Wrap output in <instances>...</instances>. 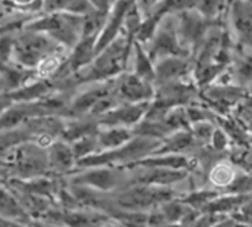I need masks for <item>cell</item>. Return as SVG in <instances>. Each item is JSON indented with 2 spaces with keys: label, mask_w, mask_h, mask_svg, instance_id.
Segmentation results:
<instances>
[{
  "label": "cell",
  "mask_w": 252,
  "mask_h": 227,
  "mask_svg": "<svg viewBox=\"0 0 252 227\" xmlns=\"http://www.w3.org/2000/svg\"><path fill=\"white\" fill-rule=\"evenodd\" d=\"M4 66H6V65H3V64H1V62H0V71H1V69H3V68H4Z\"/></svg>",
  "instance_id": "21"
},
{
  "label": "cell",
  "mask_w": 252,
  "mask_h": 227,
  "mask_svg": "<svg viewBox=\"0 0 252 227\" xmlns=\"http://www.w3.org/2000/svg\"><path fill=\"white\" fill-rule=\"evenodd\" d=\"M68 52L47 34L21 28L15 32L12 64L27 69H35L47 56Z\"/></svg>",
  "instance_id": "3"
},
{
  "label": "cell",
  "mask_w": 252,
  "mask_h": 227,
  "mask_svg": "<svg viewBox=\"0 0 252 227\" xmlns=\"http://www.w3.org/2000/svg\"><path fill=\"white\" fill-rule=\"evenodd\" d=\"M22 28L47 34L69 52L83 35V16L68 12L38 13L30 18Z\"/></svg>",
  "instance_id": "2"
},
{
  "label": "cell",
  "mask_w": 252,
  "mask_h": 227,
  "mask_svg": "<svg viewBox=\"0 0 252 227\" xmlns=\"http://www.w3.org/2000/svg\"><path fill=\"white\" fill-rule=\"evenodd\" d=\"M133 61V74L140 77L145 81H149L155 84V62L151 59L149 53L146 52L145 46L134 41L133 43V50H131V58Z\"/></svg>",
  "instance_id": "13"
},
{
  "label": "cell",
  "mask_w": 252,
  "mask_h": 227,
  "mask_svg": "<svg viewBox=\"0 0 252 227\" xmlns=\"http://www.w3.org/2000/svg\"><path fill=\"white\" fill-rule=\"evenodd\" d=\"M229 4L235 32L245 47H252V0H232Z\"/></svg>",
  "instance_id": "9"
},
{
  "label": "cell",
  "mask_w": 252,
  "mask_h": 227,
  "mask_svg": "<svg viewBox=\"0 0 252 227\" xmlns=\"http://www.w3.org/2000/svg\"><path fill=\"white\" fill-rule=\"evenodd\" d=\"M106 10H100V9H92L89 13H86L83 16V35L81 37H96L99 35L100 30L103 28L106 18H108Z\"/></svg>",
  "instance_id": "16"
},
{
  "label": "cell",
  "mask_w": 252,
  "mask_h": 227,
  "mask_svg": "<svg viewBox=\"0 0 252 227\" xmlns=\"http://www.w3.org/2000/svg\"><path fill=\"white\" fill-rule=\"evenodd\" d=\"M97 134V133H96ZM96 134H92V136H86L83 139H78L71 145V149L74 152V157L75 160H81V158H86L92 154H96L99 152V146H97V139H96Z\"/></svg>",
  "instance_id": "17"
},
{
  "label": "cell",
  "mask_w": 252,
  "mask_h": 227,
  "mask_svg": "<svg viewBox=\"0 0 252 227\" xmlns=\"http://www.w3.org/2000/svg\"><path fill=\"white\" fill-rule=\"evenodd\" d=\"M213 179L217 185H227L233 179V171L230 167H217L213 173Z\"/></svg>",
  "instance_id": "19"
},
{
  "label": "cell",
  "mask_w": 252,
  "mask_h": 227,
  "mask_svg": "<svg viewBox=\"0 0 252 227\" xmlns=\"http://www.w3.org/2000/svg\"><path fill=\"white\" fill-rule=\"evenodd\" d=\"M15 32L0 34V62L3 65L12 64V55L15 49Z\"/></svg>",
  "instance_id": "18"
},
{
  "label": "cell",
  "mask_w": 252,
  "mask_h": 227,
  "mask_svg": "<svg viewBox=\"0 0 252 227\" xmlns=\"http://www.w3.org/2000/svg\"><path fill=\"white\" fill-rule=\"evenodd\" d=\"M71 185L89 188L97 192H111L118 185V174L114 167L84 168L71 179Z\"/></svg>",
  "instance_id": "7"
},
{
  "label": "cell",
  "mask_w": 252,
  "mask_h": 227,
  "mask_svg": "<svg viewBox=\"0 0 252 227\" xmlns=\"http://www.w3.org/2000/svg\"><path fill=\"white\" fill-rule=\"evenodd\" d=\"M151 102L139 103H118L115 108L97 117L99 127H136L146 115Z\"/></svg>",
  "instance_id": "6"
},
{
  "label": "cell",
  "mask_w": 252,
  "mask_h": 227,
  "mask_svg": "<svg viewBox=\"0 0 252 227\" xmlns=\"http://www.w3.org/2000/svg\"><path fill=\"white\" fill-rule=\"evenodd\" d=\"M168 194L165 191L148 188V186H137L127 192H123L117 196V204L126 210H143L151 207L152 204L167 199Z\"/></svg>",
  "instance_id": "8"
},
{
  "label": "cell",
  "mask_w": 252,
  "mask_h": 227,
  "mask_svg": "<svg viewBox=\"0 0 252 227\" xmlns=\"http://www.w3.org/2000/svg\"><path fill=\"white\" fill-rule=\"evenodd\" d=\"M13 102L10 100V97L7 96V95H0V117H1V114L12 105Z\"/></svg>",
  "instance_id": "20"
},
{
  "label": "cell",
  "mask_w": 252,
  "mask_h": 227,
  "mask_svg": "<svg viewBox=\"0 0 252 227\" xmlns=\"http://www.w3.org/2000/svg\"><path fill=\"white\" fill-rule=\"evenodd\" d=\"M115 95L120 103L151 102L155 95V84L126 71L115 78Z\"/></svg>",
  "instance_id": "5"
},
{
  "label": "cell",
  "mask_w": 252,
  "mask_h": 227,
  "mask_svg": "<svg viewBox=\"0 0 252 227\" xmlns=\"http://www.w3.org/2000/svg\"><path fill=\"white\" fill-rule=\"evenodd\" d=\"M189 56H167L155 62V86L167 81L183 80L192 69Z\"/></svg>",
  "instance_id": "10"
},
{
  "label": "cell",
  "mask_w": 252,
  "mask_h": 227,
  "mask_svg": "<svg viewBox=\"0 0 252 227\" xmlns=\"http://www.w3.org/2000/svg\"><path fill=\"white\" fill-rule=\"evenodd\" d=\"M49 168L56 173H68L75 168L77 160L71 149V145L62 139H56L47 149Z\"/></svg>",
  "instance_id": "11"
},
{
  "label": "cell",
  "mask_w": 252,
  "mask_h": 227,
  "mask_svg": "<svg viewBox=\"0 0 252 227\" xmlns=\"http://www.w3.org/2000/svg\"><path fill=\"white\" fill-rule=\"evenodd\" d=\"M0 219L19 225L28 222V213L24 205L4 188H0Z\"/></svg>",
  "instance_id": "15"
},
{
  "label": "cell",
  "mask_w": 252,
  "mask_h": 227,
  "mask_svg": "<svg viewBox=\"0 0 252 227\" xmlns=\"http://www.w3.org/2000/svg\"><path fill=\"white\" fill-rule=\"evenodd\" d=\"M133 137L131 129L126 127H100L96 139L99 151H109L123 146Z\"/></svg>",
  "instance_id": "14"
},
{
  "label": "cell",
  "mask_w": 252,
  "mask_h": 227,
  "mask_svg": "<svg viewBox=\"0 0 252 227\" xmlns=\"http://www.w3.org/2000/svg\"><path fill=\"white\" fill-rule=\"evenodd\" d=\"M151 59L157 62L167 56H189L190 52L183 46L177 32L176 15H165L151 41L145 46Z\"/></svg>",
  "instance_id": "4"
},
{
  "label": "cell",
  "mask_w": 252,
  "mask_h": 227,
  "mask_svg": "<svg viewBox=\"0 0 252 227\" xmlns=\"http://www.w3.org/2000/svg\"><path fill=\"white\" fill-rule=\"evenodd\" d=\"M161 146V140L133 136L127 143L109 151H99L86 158L77 161L75 168H93V167H130L139 160L146 158Z\"/></svg>",
  "instance_id": "1"
},
{
  "label": "cell",
  "mask_w": 252,
  "mask_h": 227,
  "mask_svg": "<svg viewBox=\"0 0 252 227\" xmlns=\"http://www.w3.org/2000/svg\"><path fill=\"white\" fill-rule=\"evenodd\" d=\"M35 78V69H27L19 65L9 64L0 71V95L15 92Z\"/></svg>",
  "instance_id": "12"
}]
</instances>
